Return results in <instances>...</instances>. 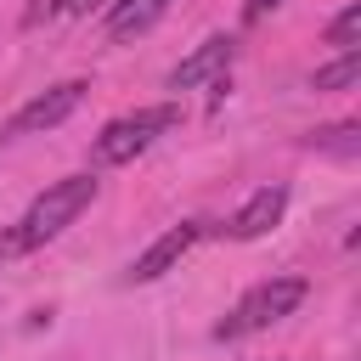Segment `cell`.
Returning <instances> with one entry per match:
<instances>
[{
  "mask_svg": "<svg viewBox=\"0 0 361 361\" xmlns=\"http://www.w3.org/2000/svg\"><path fill=\"white\" fill-rule=\"evenodd\" d=\"M169 6H175V0H113L107 17H102V28H107V39H135V34H147L158 17H169Z\"/></svg>",
  "mask_w": 361,
  "mask_h": 361,
  "instance_id": "cell-8",
  "label": "cell"
},
{
  "mask_svg": "<svg viewBox=\"0 0 361 361\" xmlns=\"http://www.w3.org/2000/svg\"><path fill=\"white\" fill-rule=\"evenodd\" d=\"M305 293H310V282H305V276H271V282H254V288L237 299V310L214 327V338H243V333H259V327H271V322L293 316V310L305 305Z\"/></svg>",
  "mask_w": 361,
  "mask_h": 361,
  "instance_id": "cell-3",
  "label": "cell"
},
{
  "mask_svg": "<svg viewBox=\"0 0 361 361\" xmlns=\"http://www.w3.org/2000/svg\"><path fill=\"white\" fill-rule=\"evenodd\" d=\"M180 124V107L175 102H158V107H135V113H118L113 124H102V135L90 141V164L96 169H113V164H130L141 158L164 130Z\"/></svg>",
  "mask_w": 361,
  "mask_h": 361,
  "instance_id": "cell-2",
  "label": "cell"
},
{
  "mask_svg": "<svg viewBox=\"0 0 361 361\" xmlns=\"http://www.w3.org/2000/svg\"><path fill=\"white\" fill-rule=\"evenodd\" d=\"M282 214H288V186H259L220 231H226L231 243H254V237H265L271 226H282Z\"/></svg>",
  "mask_w": 361,
  "mask_h": 361,
  "instance_id": "cell-6",
  "label": "cell"
},
{
  "mask_svg": "<svg viewBox=\"0 0 361 361\" xmlns=\"http://www.w3.org/2000/svg\"><path fill=\"white\" fill-rule=\"evenodd\" d=\"M85 79H62V85H51V90H39L34 102H23L17 113H11V124H6V135H39V130H56L62 118H73V107L85 102Z\"/></svg>",
  "mask_w": 361,
  "mask_h": 361,
  "instance_id": "cell-4",
  "label": "cell"
},
{
  "mask_svg": "<svg viewBox=\"0 0 361 361\" xmlns=\"http://www.w3.org/2000/svg\"><path fill=\"white\" fill-rule=\"evenodd\" d=\"M310 85H316V90H355V85H361V51H338V62L316 68Z\"/></svg>",
  "mask_w": 361,
  "mask_h": 361,
  "instance_id": "cell-9",
  "label": "cell"
},
{
  "mask_svg": "<svg viewBox=\"0 0 361 361\" xmlns=\"http://www.w3.org/2000/svg\"><path fill=\"white\" fill-rule=\"evenodd\" d=\"M355 39H361V6H344V11L327 23V45H333V51H355Z\"/></svg>",
  "mask_w": 361,
  "mask_h": 361,
  "instance_id": "cell-11",
  "label": "cell"
},
{
  "mask_svg": "<svg viewBox=\"0 0 361 361\" xmlns=\"http://www.w3.org/2000/svg\"><path fill=\"white\" fill-rule=\"evenodd\" d=\"M96 203V175H68V180H56V186H45L28 209H23V220H17V231L6 237V248L11 254H23V248H45L51 237H62L85 209Z\"/></svg>",
  "mask_w": 361,
  "mask_h": 361,
  "instance_id": "cell-1",
  "label": "cell"
},
{
  "mask_svg": "<svg viewBox=\"0 0 361 361\" xmlns=\"http://www.w3.org/2000/svg\"><path fill=\"white\" fill-rule=\"evenodd\" d=\"M231 56H237V45H231L226 34H209L192 56H180V62L169 68V90H197L203 79H220V73L231 68Z\"/></svg>",
  "mask_w": 361,
  "mask_h": 361,
  "instance_id": "cell-7",
  "label": "cell"
},
{
  "mask_svg": "<svg viewBox=\"0 0 361 361\" xmlns=\"http://www.w3.org/2000/svg\"><path fill=\"white\" fill-rule=\"evenodd\" d=\"M316 152H333V158H361V124H327L316 130Z\"/></svg>",
  "mask_w": 361,
  "mask_h": 361,
  "instance_id": "cell-10",
  "label": "cell"
},
{
  "mask_svg": "<svg viewBox=\"0 0 361 361\" xmlns=\"http://www.w3.org/2000/svg\"><path fill=\"white\" fill-rule=\"evenodd\" d=\"M203 237V220H180V226H169L147 254H135V265H130V276L124 282H158L164 271H175L180 259H186V248Z\"/></svg>",
  "mask_w": 361,
  "mask_h": 361,
  "instance_id": "cell-5",
  "label": "cell"
}]
</instances>
